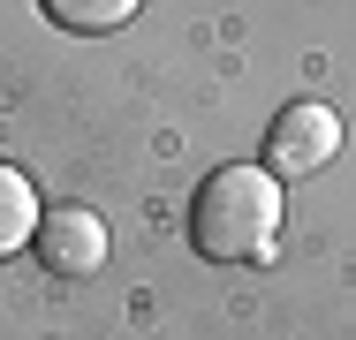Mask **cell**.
Here are the masks:
<instances>
[{
	"label": "cell",
	"mask_w": 356,
	"mask_h": 340,
	"mask_svg": "<svg viewBox=\"0 0 356 340\" xmlns=\"http://www.w3.org/2000/svg\"><path fill=\"white\" fill-rule=\"evenodd\" d=\"M273 235H281V174H266V167H243V159L235 167H213L205 189L190 197V242L213 265L266 257Z\"/></svg>",
	"instance_id": "1"
},
{
	"label": "cell",
	"mask_w": 356,
	"mask_h": 340,
	"mask_svg": "<svg viewBox=\"0 0 356 340\" xmlns=\"http://www.w3.org/2000/svg\"><path fill=\"white\" fill-rule=\"evenodd\" d=\"M341 151V114L326 99H288L266 129V174H318Z\"/></svg>",
	"instance_id": "2"
},
{
	"label": "cell",
	"mask_w": 356,
	"mask_h": 340,
	"mask_svg": "<svg viewBox=\"0 0 356 340\" xmlns=\"http://www.w3.org/2000/svg\"><path fill=\"white\" fill-rule=\"evenodd\" d=\"M38 265L54 272V280H91V272L106 265V250H114V235H106V219L91 212V204H54L46 219H38Z\"/></svg>",
	"instance_id": "3"
},
{
	"label": "cell",
	"mask_w": 356,
	"mask_h": 340,
	"mask_svg": "<svg viewBox=\"0 0 356 340\" xmlns=\"http://www.w3.org/2000/svg\"><path fill=\"white\" fill-rule=\"evenodd\" d=\"M38 189L15 174V167H0V257H15V250H31L38 242Z\"/></svg>",
	"instance_id": "4"
},
{
	"label": "cell",
	"mask_w": 356,
	"mask_h": 340,
	"mask_svg": "<svg viewBox=\"0 0 356 340\" xmlns=\"http://www.w3.org/2000/svg\"><path fill=\"white\" fill-rule=\"evenodd\" d=\"M137 8L144 0H46V23H61L76 38H106V31H122Z\"/></svg>",
	"instance_id": "5"
}]
</instances>
